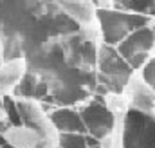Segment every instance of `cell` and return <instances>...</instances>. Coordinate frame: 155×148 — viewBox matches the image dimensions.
<instances>
[{"mask_svg":"<svg viewBox=\"0 0 155 148\" xmlns=\"http://www.w3.org/2000/svg\"><path fill=\"white\" fill-rule=\"evenodd\" d=\"M97 20L101 25L103 42L108 45H117L135 29L153 24L155 16L121 11V9H108V11H97Z\"/></svg>","mask_w":155,"mask_h":148,"instance_id":"1","label":"cell"},{"mask_svg":"<svg viewBox=\"0 0 155 148\" xmlns=\"http://www.w3.org/2000/svg\"><path fill=\"white\" fill-rule=\"evenodd\" d=\"M27 58L20 54L0 63V101L5 96H11L16 90V87L24 81V78L27 76Z\"/></svg>","mask_w":155,"mask_h":148,"instance_id":"7","label":"cell"},{"mask_svg":"<svg viewBox=\"0 0 155 148\" xmlns=\"http://www.w3.org/2000/svg\"><path fill=\"white\" fill-rule=\"evenodd\" d=\"M121 146L155 148V114L128 109L121 117Z\"/></svg>","mask_w":155,"mask_h":148,"instance_id":"4","label":"cell"},{"mask_svg":"<svg viewBox=\"0 0 155 148\" xmlns=\"http://www.w3.org/2000/svg\"><path fill=\"white\" fill-rule=\"evenodd\" d=\"M5 60V56H4V43H2V40H0V63Z\"/></svg>","mask_w":155,"mask_h":148,"instance_id":"16","label":"cell"},{"mask_svg":"<svg viewBox=\"0 0 155 148\" xmlns=\"http://www.w3.org/2000/svg\"><path fill=\"white\" fill-rule=\"evenodd\" d=\"M94 5L97 11H108L116 9V0H94Z\"/></svg>","mask_w":155,"mask_h":148,"instance_id":"14","label":"cell"},{"mask_svg":"<svg viewBox=\"0 0 155 148\" xmlns=\"http://www.w3.org/2000/svg\"><path fill=\"white\" fill-rule=\"evenodd\" d=\"M18 112L25 125H29L36 134L40 136L41 146L40 148H60L61 146V134L52 121V117L43 110L38 99L35 98H20L16 101Z\"/></svg>","mask_w":155,"mask_h":148,"instance_id":"2","label":"cell"},{"mask_svg":"<svg viewBox=\"0 0 155 148\" xmlns=\"http://www.w3.org/2000/svg\"><path fill=\"white\" fill-rule=\"evenodd\" d=\"M116 9L155 16L153 15V0H116Z\"/></svg>","mask_w":155,"mask_h":148,"instance_id":"11","label":"cell"},{"mask_svg":"<svg viewBox=\"0 0 155 148\" xmlns=\"http://www.w3.org/2000/svg\"><path fill=\"white\" fill-rule=\"evenodd\" d=\"M155 47V22L150 25H144L141 29H135L130 33L123 42H119L116 49L119 54L126 60V63L134 71H141L144 63L153 56Z\"/></svg>","mask_w":155,"mask_h":148,"instance_id":"5","label":"cell"},{"mask_svg":"<svg viewBox=\"0 0 155 148\" xmlns=\"http://www.w3.org/2000/svg\"><path fill=\"white\" fill-rule=\"evenodd\" d=\"M4 141L11 148H40V136L29 125H11L2 132Z\"/></svg>","mask_w":155,"mask_h":148,"instance_id":"10","label":"cell"},{"mask_svg":"<svg viewBox=\"0 0 155 148\" xmlns=\"http://www.w3.org/2000/svg\"><path fill=\"white\" fill-rule=\"evenodd\" d=\"M153 15H155V0H153Z\"/></svg>","mask_w":155,"mask_h":148,"instance_id":"17","label":"cell"},{"mask_svg":"<svg viewBox=\"0 0 155 148\" xmlns=\"http://www.w3.org/2000/svg\"><path fill=\"white\" fill-rule=\"evenodd\" d=\"M52 2L63 15H67L78 25L88 24L97 16L94 0H52Z\"/></svg>","mask_w":155,"mask_h":148,"instance_id":"9","label":"cell"},{"mask_svg":"<svg viewBox=\"0 0 155 148\" xmlns=\"http://www.w3.org/2000/svg\"><path fill=\"white\" fill-rule=\"evenodd\" d=\"M83 119L88 126V130L97 136L99 139L112 134L116 128V116L108 110L103 103L99 105H90L87 110L83 112Z\"/></svg>","mask_w":155,"mask_h":148,"instance_id":"8","label":"cell"},{"mask_svg":"<svg viewBox=\"0 0 155 148\" xmlns=\"http://www.w3.org/2000/svg\"><path fill=\"white\" fill-rule=\"evenodd\" d=\"M123 94L128 101V109L155 114V90L143 79L141 72L134 71L123 89Z\"/></svg>","mask_w":155,"mask_h":148,"instance_id":"6","label":"cell"},{"mask_svg":"<svg viewBox=\"0 0 155 148\" xmlns=\"http://www.w3.org/2000/svg\"><path fill=\"white\" fill-rule=\"evenodd\" d=\"M97 67H99V83L107 87V92H123L126 81L134 74V69L119 54L116 45L99 43L97 45Z\"/></svg>","mask_w":155,"mask_h":148,"instance_id":"3","label":"cell"},{"mask_svg":"<svg viewBox=\"0 0 155 148\" xmlns=\"http://www.w3.org/2000/svg\"><path fill=\"white\" fill-rule=\"evenodd\" d=\"M61 114H63V125H60L58 128L60 130H78L79 126L78 114H72V112H61Z\"/></svg>","mask_w":155,"mask_h":148,"instance_id":"13","label":"cell"},{"mask_svg":"<svg viewBox=\"0 0 155 148\" xmlns=\"http://www.w3.org/2000/svg\"><path fill=\"white\" fill-rule=\"evenodd\" d=\"M153 56H155V47H153Z\"/></svg>","mask_w":155,"mask_h":148,"instance_id":"18","label":"cell"},{"mask_svg":"<svg viewBox=\"0 0 155 148\" xmlns=\"http://www.w3.org/2000/svg\"><path fill=\"white\" fill-rule=\"evenodd\" d=\"M5 119H7V112H5V109L0 103V121H5Z\"/></svg>","mask_w":155,"mask_h":148,"instance_id":"15","label":"cell"},{"mask_svg":"<svg viewBox=\"0 0 155 148\" xmlns=\"http://www.w3.org/2000/svg\"><path fill=\"white\" fill-rule=\"evenodd\" d=\"M139 72L143 76V79L155 90V56H152V58L144 63V67H143Z\"/></svg>","mask_w":155,"mask_h":148,"instance_id":"12","label":"cell"}]
</instances>
